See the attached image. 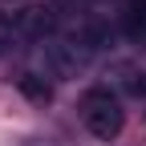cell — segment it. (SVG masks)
Instances as JSON below:
<instances>
[{
    "mask_svg": "<svg viewBox=\"0 0 146 146\" xmlns=\"http://www.w3.org/2000/svg\"><path fill=\"white\" fill-rule=\"evenodd\" d=\"M77 114L85 122V130L94 134L98 142H114L122 134V126H126V110L118 102L114 89H106V85H94V89H85L81 102H77Z\"/></svg>",
    "mask_w": 146,
    "mask_h": 146,
    "instance_id": "6da1fadb",
    "label": "cell"
},
{
    "mask_svg": "<svg viewBox=\"0 0 146 146\" xmlns=\"http://www.w3.org/2000/svg\"><path fill=\"white\" fill-rule=\"evenodd\" d=\"M94 53H98V49L89 45V41H81L77 33L61 29V33L45 45V65H49L53 77H77V73H85V69H89Z\"/></svg>",
    "mask_w": 146,
    "mask_h": 146,
    "instance_id": "7a4b0ae2",
    "label": "cell"
},
{
    "mask_svg": "<svg viewBox=\"0 0 146 146\" xmlns=\"http://www.w3.org/2000/svg\"><path fill=\"white\" fill-rule=\"evenodd\" d=\"M16 21V36L21 41H29V45H49L53 36H57V12H53L49 4H29V8H21L12 16Z\"/></svg>",
    "mask_w": 146,
    "mask_h": 146,
    "instance_id": "3957f363",
    "label": "cell"
},
{
    "mask_svg": "<svg viewBox=\"0 0 146 146\" xmlns=\"http://www.w3.org/2000/svg\"><path fill=\"white\" fill-rule=\"evenodd\" d=\"M122 33L134 45H146V0H130L122 12Z\"/></svg>",
    "mask_w": 146,
    "mask_h": 146,
    "instance_id": "277c9868",
    "label": "cell"
},
{
    "mask_svg": "<svg viewBox=\"0 0 146 146\" xmlns=\"http://www.w3.org/2000/svg\"><path fill=\"white\" fill-rule=\"evenodd\" d=\"M16 89H21L29 102H36V106H45V102L53 98L49 81H45V77H36V73H21V77H16Z\"/></svg>",
    "mask_w": 146,
    "mask_h": 146,
    "instance_id": "5b68a950",
    "label": "cell"
},
{
    "mask_svg": "<svg viewBox=\"0 0 146 146\" xmlns=\"http://www.w3.org/2000/svg\"><path fill=\"white\" fill-rule=\"evenodd\" d=\"M16 41H21V36H16V21H12L8 12H0V57H4V53H12Z\"/></svg>",
    "mask_w": 146,
    "mask_h": 146,
    "instance_id": "8992f818",
    "label": "cell"
}]
</instances>
